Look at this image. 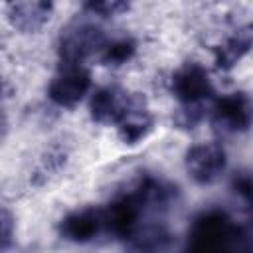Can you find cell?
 <instances>
[{
	"instance_id": "1",
	"label": "cell",
	"mask_w": 253,
	"mask_h": 253,
	"mask_svg": "<svg viewBox=\"0 0 253 253\" xmlns=\"http://www.w3.org/2000/svg\"><path fill=\"white\" fill-rule=\"evenodd\" d=\"M251 235L223 211H208L196 219L186 253H249Z\"/></svg>"
},
{
	"instance_id": "2",
	"label": "cell",
	"mask_w": 253,
	"mask_h": 253,
	"mask_svg": "<svg viewBox=\"0 0 253 253\" xmlns=\"http://www.w3.org/2000/svg\"><path fill=\"white\" fill-rule=\"evenodd\" d=\"M109 40L103 30L93 24H77L67 28L59 38L61 63H83L95 53H103Z\"/></svg>"
},
{
	"instance_id": "3",
	"label": "cell",
	"mask_w": 253,
	"mask_h": 253,
	"mask_svg": "<svg viewBox=\"0 0 253 253\" xmlns=\"http://www.w3.org/2000/svg\"><path fill=\"white\" fill-rule=\"evenodd\" d=\"M91 89V73L83 63H61L47 87V97L59 107H75Z\"/></svg>"
},
{
	"instance_id": "4",
	"label": "cell",
	"mask_w": 253,
	"mask_h": 253,
	"mask_svg": "<svg viewBox=\"0 0 253 253\" xmlns=\"http://www.w3.org/2000/svg\"><path fill=\"white\" fill-rule=\"evenodd\" d=\"M211 121L223 132H243L253 123V99L245 93L219 97L211 109Z\"/></svg>"
},
{
	"instance_id": "5",
	"label": "cell",
	"mask_w": 253,
	"mask_h": 253,
	"mask_svg": "<svg viewBox=\"0 0 253 253\" xmlns=\"http://www.w3.org/2000/svg\"><path fill=\"white\" fill-rule=\"evenodd\" d=\"M186 170L194 182L211 184L225 170V150L217 142L194 144L186 154Z\"/></svg>"
},
{
	"instance_id": "6",
	"label": "cell",
	"mask_w": 253,
	"mask_h": 253,
	"mask_svg": "<svg viewBox=\"0 0 253 253\" xmlns=\"http://www.w3.org/2000/svg\"><path fill=\"white\" fill-rule=\"evenodd\" d=\"M170 87L174 97L188 107H196L213 93L211 79L200 63H186L176 69L170 79Z\"/></svg>"
},
{
	"instance_id": "7",
	"label": "cell",
	"mask_w": 253,
	"mask_h": 253,
	"mask_svg": "<svg viewBox=\"0 0 253 253\" xmlns=\"http://www.w3.org/2000/svg\"><path fill=\"white\" fill-rule=\"evenodd\" d=\"M152 125H154V119H152L148 107L144 105V101L130 97L121 121L115 126H117V132L123 142L136 144L148 136V132L152 130Z\"/></svg>"
},
{
	"instance_id": "8",
	"label": "cell",
	"mask_w": 253,
	"mask_h": 253,
	"mask_svg": "<svg viewBox=\"0 0 253 253\" xmlns=\"http://www.w3.org/2000/svg\"><path fill=\"white\" fill-rule=\"evenodd\" d=\"M53 6L51 2L43 0H24L8 4V18L12 26L22 34H36L40 32L51 18Z\"/></svg>"
},
{
	"instance_id": "9",
	"label": "cell",
	"mask_w": 253,
	"mask_h": 253,
	"mask_svg": "<svg viewBox=\"0 0 253 253\" xmlns=\"http://www.w3.org/2000/svg\"><path fill=\"white\" fill-rule=\"evenodd\" d=\"M251 49H253V24H241L215 47L213 51L215 65L227 71L235 67Z\"/></svg>"
},
{
	"instance_id": "10",
	"label": "cell",
	"mask_w": 253,
	"mask_h": 253,
	"mask_svg": "<svg viewBox=\"0 0 253 253\" xmlns=\"http://www.w3.org/2000/svg\"><path fill=\"white\" fill-rule=\"evenodd\" d=\"M130 97L117 87H101L91 95V117L101 125H117L128 105Z\"/></svg>"
},
{
	"instance_id": "11",
	"label": "cell",
	"mask_w": 253,
	"mask_h": 253,
	"mask_svg": "<svg viewBox=\"0 0 253 253\" xmlns=\"http://www.w3.org/2000/svg\"><path fill=\"white\" fill-rule=\"evenodd\" d=\"M99 229H103V217H101V211H95V210L73 211L65 215L59 225L61 235L75 243H85L93 239L99 233Z\"/></svg>"
},
{
	"instance_id": "12",
	"label": "cell",
	"mask_w": 253,
	"mask_h": 253,
	"mask_svg": "<svg viewBox=\"0 0 253 253\" xmlns=\"http://www.w3.org/2000/svg\"><path fill=\"white\" fill-rule=\"evenodd\" d=\"M170 233L164 227H144L130 235L132 253H166L170 249Z\"/></svg>"
},
{
	"instance_id": "13",
	"label": "cell",
	"mask_w": 253,
	"mask_h": 253,
	"mask_svg": "<svg viewBox=\"0 0 253 253\" xmlns=\"http://www.w3.org/2000/svg\"><path fill=\"white\" fill-rule=\"evenodd\" d=\"M136 51V43L128 38H121V40H115V42H109L101 53V59L107 63V65H123L126 63Z\"/></svg>"
},
{
	"instance_id": "14",
	"label": "cell",
	"mask_w": 253,
	"mask_h": 253,
	"mask_svg": "<svg viewBox=\"0 0 253 253\" xmlns=\"http://www.w3.org/2000/svg\"><path fill=\"white\" fill-rule=\"evenodd\" d=\"M83 8L101 18H115V16L128 12L130 6L126 2H119V0H101V2H87V4H83Z\"/></svg>"
},
{
	"instance_id": "15",
	"label": "cell",
	"mask_w": 253,
	"mask_h": 253,
	"mask_svg": "<svg viewBox=\"0 0 253 253\" xmlns=\"http://www.w3.org/2000/svg\"><path fill=\"white\" fill-rule=\"evenodd\" d=\"M233 190L245 202V206L253 210V174H239V176H235Z\"/></svg>"
}]
</instances>
